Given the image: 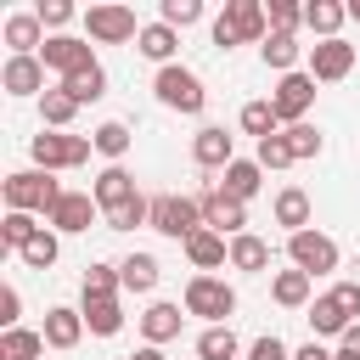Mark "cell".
<instances>
[{
	"label": "cell",
	"instance_id": "32",
	"mask_svg": "<svg viewBox=\"0 0 360 360\" xmlns=\"http://www.w3.org/2000/svg\"><path fill=\"white\" fill-rule=\"evenodd\" d=\"M62 90H68V96H73L79 107H84V101H101V96H107V68L96 62V68H84V73L62 79Z\"/></svg>",
	"mask_w": 360,
	"mask_h": 360
},
{
	"label": "cell",
	"instance_id": "51",
	"mask_svg": "<svg viewBox=\"0 0 360 360\" xmlns=\"http://www.w3.org/2000/svg\"><path fill=\"white\" fill-rule=\"evenodd\" d=\"M349 17H354V22H360V0H349Z\"/></svg>",
	"mask_w": 360,
	"mask_h": 360
},
{
	"label": "cell",
	"instance_id": "11",
	"mask_svg": "<svg viewBox=\"0 0 360 360\" xmlns=\"http://www.w3.org/2000/svg\"><path fill=\"white\" fill-rule=\"evenodd\" d=\"M101 214V202H96V191H62V202L45 214V225L56 231V236H79V231H90V219Z\"/></svg>",
	"mask_w": 360,
	"mask_h": 360
},
{
	"label": "cell",
	"instance_id": "7",
	"mask_svg": "<svg viewBox=\"0 0 360 360\" xmlns=\"http://www.w3.org/2000/svg\"><path fill=\"white\" fill-rule=\"evenodd\" d=\"M287 259L304 276H326V270H338V242L326 231H298V236H287Z\"/></svg>",
	"mask_w": 360,
	"mask_h": 360
},
{
	"label": "cell",
	"instance_id": "13",
	"mask_svg": "<svg viewBox=\"0 0 360 360\" xmlns=\"http://www.w3.org/2000/svg\"><path fill=\"white\" fill-rule=\"evenodd\" d=\"M39 62H45V68H56L62 79H73V73L96 68L90 39H73V34H51V39H45V51H39Z\"/></svg>",
	"mask_w": 360,
	"mask_h": 360
},
{
	"label": "cell",
	"instance_id": "21",
	"mask_svg": "<svg viewBox=\"0 0 360 360\" xmlns=\"http://www.w3.org/2000/svg\"><path fill=\"white\" fill-rule=\"evenodd\" d=\"M186 259H191L197 270H219V264L231 259V242H225L219 231H208V225H202V231H197V236L186 242Z\"/></svg>",
	"mask_w": 360,
	"mask_h": 360
},
{
	"label": "cell",
	"instance_id": "10",
	"mask_svg": "<svg viewBox=\"0 0 360 360\" xmlns=\"http://www.w3.org/2000/svg\"><path fill=\"white\" fill-rule=\"evenodd\" d=\"M349 73H354V45H349L343 34L309 45V79H315V84H338V79H349Z\"/></svg>",
	"mask_w": 360,
	"mask_h": 360
},
{
	"label": "cell",
	"instance_id": "39",
	"mask_svg": "<svg viewBox=\"0 0 360 360\" xmlns=\"http://www.w3.org/2000/svg\"><path fill=\"white\" fill-rule=\"evenodd\" d=\"M56 253H62L56 231H39V236L22 248V264H28V270H51V264H56Z\"/></svg>",
	"mask_w": 360,
	"mask_h": 360
},
{
	"label": "cell",
	"instance_id": "48",
	"mask_svg": "<svg viewBox=\"0 0 360 360\" xmlns=\"http://www.w3.org/2000/svg\"><path fill=\"white\" fill-rule=\"evenodd\" d=\"M338 354H360V321H354V326L338 338Z\"/></svg>",
	"mask_w": 360,
	"mask_h": 360
},
{
	"label": "cell",
	"instance_id": "22",
	"mask_svg": "<svg viewBox=\"0 0 360 360\" xmlns=\"http://www.w3.org/2000/svg\"><path fill=\"white\" fill-rule=\"evenodd\" d=\"M276 225H287V236L309 231V191H298V186L276 191Z\"/></svg>",
	"mask_w": 360,
	"mask_h": 360
},
{
	"label": "cell",
	"instance_id": "26",
	"mask_svg": "<svg viewBox=\"0 0 360 360\" xmlns=\"http://www.w3.org/2000/svg\"><path fill=\"white\" fill-rule=\"evenodd\" d=\"M309 281H315V276H304V270H276L270 298H276L281 309H304V304H309Z\"/></svg>",
	"mask_w": 360,
	"mask_h": 360
},
{
	"label": "cell",
	"instance_id": "29",
	"mask_svg": "<svg viewBox=\"0 0 360 360\" xmlns=\"http://www.w3.org/2000/svg\"><path fill=\"white\" fill-rule=\"evenodd\" d=\"M39 354H45V332H28V326L0 332V360H39Z\"/></svg>",
	"mask_w": 360,
	"mask_h": 360
},
{
	"label": "cell",
	"instance_id": "50",
	"mask_svg": "<svg viewBox=\"0 0 360 360\" xmlns=\"http://www.w3.org/2000/svg\"><path fill=\"white\" fill-rule=\"evenodd\" d=\"M129 360H163V354H158V349H152V343H146V349H135V354H129Z\"/></svg>",
	"mask_w": 360,
	"mask_h": 360
},
{
	"label": "cell",
	"instance_id": "33",
	"mask_svg": "<svg viewBox=\"0 0 360 360\" xmlns=\"http://www.w3.org/2000/svg\"><path fill=\"white\" fill-rule=\"evenodd\" d=\"M73 112H79V101H73L62 84L39 96V118H45V129H68V124H73Z\"/></svg>",
	"mask_w": 360,
	"mask_h": 360
},
{
	"label": "cell",
	"instance_id": "27",
	"mask_svg": "<svg viewBox=\"0 0 360 360\" xmlns=\"http://www.w3.org/2000/svg\"><path fill=\"white\" fill-rule=\"evenodd\" d=\"M84 326H90L96 338H112V332L124 326V304H118V298H84Z\"/></svg>",
	"mask_w": 360,
	"mask_h": 360
},
{
	"label": "cell",
	"instance_id": "36",
	"mask_svg": "<svg viewBox=\"0 0 360 360\" xmlns=\"http://www.w3.org/2000/svg\"><path fill=\"white\" fill-rule=\"evenodd\" d=\"M242 129H248L253 141H270V135H281V118H276L270 101H248V107H242Z\"/></svg>",
	"mask_w": 360,
	"mask_h": 360
},
{
	"label": "cell",
	"instance_id": "28",
	"mask_svg": "<svg viewBox=\"0 0 360 360\" xmlns=\"http://www.w3.org/2000/svg\"><path fill=\"white\" fill-rule=\"evenodd\" d=\"M309 326H315V338H343L354 321H349V315L338 309V298L326 292V298H315V304H309Z\"/></svg>",
	"mask_w": 360,
	"mask_h": 360
},
{
	"label": "cell",
	"instance_id": "45",
	"mask_svg": "<svg viewBox=\"0 0 360 360\" xmlns=\"http://www.w3.org/2000/svg\"><path fill=\"white\" fill-rule=\"evenodd\" d=\"M248 360H292V349L270 332V338H253V349H248Z\"/></svg>",
	"mask_w": 360,
	"mask_h": 360
},
{
	"label": "cell",
	"instance_id": "35",
	"mask_svg": "<svg viewBox=\"0 0 360 360\" xmlns=\"http://www.w3.org/2000/svg\"><path fill=\"white\" fill-rule=\"evenodd\" d=\"M236 332L231 326H202V338H197V360H236Z\"/></svg>",
	"mask_w": 360,
	"mask_h": 360
},
{
	"label": "cell",
	"instance_id": "9",
	"mask_svg": "<svg viewBox=\"0 0 360 360\" xmlns=\"http://www.w3.org/2000/svg\"><path fill=\"white\" fill-rule=\"evenodd\" d=\"M270 107H276V118H281L287 129L304 124V112L315 107V79H309V73H281L276 90H270Z\"/></svg>",
	"mask_w": 360,
	"mask_h": 360
},
{
	"label": "cell",
	"instance_id": "4",
	"mask_svg": "<svg viewBox=\"0 0 360 360\" xmlns=\"http://www.w3.org/2000/svg\"><path fill=\"white\" fill-rule=\"evenodd\" d=\"M186 315H202L208 326H225V315H236V287L219 276H191L186 281Z\"/></svg>",
	"mask_w": 360,
	"mask_h": 360
},
{
	"label": "cell",
	"instance_id": "38",
	"mask_svg": "<svg viewBox=\"0 0 360 360\" xmlns=\"http://www.w3.org/2000/svg\"><path fill=\"white\" fill-rule=\"evenodd\" d=\"M118 287H124L118 264H90L84 270V298H118Z\"/></svg>",
	"mask_w": 360,
	"mask_h": 360
},
{
	"label": "cell",
	"instance_id": "20",
	"mask_svg": "<svg viewBox=\"0 0 360 360\" xmlns=\"http://www.w3.org/2000/svg\"><path fill=\"white\" fill-rule=\"evenodd\" d=\"M259 186H264V169H259L253 158H236V163L225 169V180H219V191H225V197H236V202L259 197Z\"/></svg>",
	"mask_w": 360,
	"mask_h": 360
},
{
	"label": "cell",
	"instance_id": "30",
	"mask_svg": "<svg viewBox=\"0 0 360 360\" xmlns=\"http://www.w3.org/2000/svg\"><path fill=\"white\" fill-rule=\"evenodd\" d=\"M298 39L292 34H270L264 45H259V56H264V68H276V73H298Z\"/></svg>",
	"mask_w": 360,
	"mask_h": 360
},
{
	"label": "cell",
	"instance_id": "47",
	"mask_svg": "<svg viewBox=\"0 0 360 360\" xmlns=\"http://www.w3.org/2000/svg\"><path fill=\"white\" fill-rule=\"evenodd\" d=\"M17 315H22V292H17V287H0V326L11 332V326H17Z\"/></svg>",
	"mask_w": 360,
	"mask_h": 360
},
{
	"label": "cell",
	"instance_id": "23",
	"mask_svg": "<svg viewBox=\"0 0 360 360\" xmlns=\"http://www.w3.org/2000/svg\"><path fill=\"white\" fill-rule=\"evenodd\" d=\"M231 264H236V270H248V276L270 270V242H264V236H253V231L231 236Z\"/></svg>",
	"mask_w": 360,
	"mask_h": 360
},
{
	"label": "cell",
	"instance_id": "40",
	"mask_svg": "<svg viewBox=\"0 0 360 360\" xmlns=\"http://www.w3.org/2000/svg\"><path fill=\"white\" fill-rule=\"evenodd\" d=\"M197 17H202V0H163V6H158V22H169L174 34H180V28H191Z\"/></svg>",
	"mask_w": 360,
	"mask_h": 360
},
{
	"label": "cell",
	"instance_id": "3",
	"mask_svg": "<svg viewBox=\"0 0 360 360\" xmlns=\"http://www.w3.org/2000/svg\"><path fill=\"white\" fill-rule=\"evenodd\" d=\"M34 163L51 174V169H79V163H90V152H96V141L90 135H62V129H39L34 135Z\"/></svg>",
	"mask_w": 360,
	"mask_h": 360
},
{
	"label": "cell",
	"instance_id": "46",
	"mask_svg": "<svg viewBox=\"0 0 360 360\" xmlns=\"http://www.w3.org/2000/svg\"><path fill=\"white\" fill-rule=\"evenodd\" d=\"M332 298H338V309H343L349 321H360V281H338Z\"/></svg>",
	"mask_w": 360,
	"mask_h": 360
},
{
	"label": "cell",
	"instance_id": "37",
	"mask_svg": "<svg viewBox=\"0 0 360 360\" xmlns=\"http://www.w3.org/2000/svg\"><path fill=\"white\" fill-rule=\"evenodd\" d=\"M90 141H96V152H101V158H124L135 135H129V124H118V118H107V124H101V129H96Z\"/></svg>",
	"mask_w": 360,
	"mask_h": 360
},
{
	"label": "cell",
	"instance_id": "34",
	"mask_svg": "<svg viewBox=\"0 0 360 360\" xmlns=\"http://www.w3.org/2000/svg\"><path fill=\"white\" fill-rule=\"evenodd\" d=\"M39 231H45V225H34V214H17V208H6V219H0V242H6L11 253H22Z\"/></svg>",
	"mask_w": 360,
	"mask_h": 360
},
{
	"label": "cell",
	"instance_id": "19",
	"mask_svg": "<svg viewBox=\"0 0 360 360\" xmlns=\"http://www.w3.org/2000/svg\"><path fill=\"white\" fill-rule=\"evenodd\" d=\"M180 304H146V315H141V332H146V343L152 349H163L169 338H180Z\"/></svg>",
	"mask_w": 360,
	"mask_h": 360
},
{
	"label": "cell",
	"instance_id": "5",
	"mask_svg": "<svg viewBox=\"0 0 360 360\" xmlns=\"http://www.w3.org/2000/svg\"><path fill=\"white\" fill-rule=\"evenodd\" d=\"M152 90H158V101H163V107H174V112H202V107H208V90H202V79H197L191 68H180V62L158 68Z\"/></svg>",
	"mask_w": 360,
	"mask_h": 360
},
{
	"label": "cell",
	"instance_id": "14",
	"mask_svg": "<svg viewBox=\"0 0 360 360\" xmlns=\"http://www.w3.org/2000/svg\"><path fill=\"white\" fill-rule=\"evenodd\" d=\"M0 90L6 96H45V62L39 56H6Z\"/></svg>",
	"mask_w": 360,
	"mask_h": 360
},
{
	"label": "cell",
	"instance_id": "12",
	"mask_svg": "<svg viewBox=\"0 0 360 360\" xmlns=\"http://www.w3.org/2000/svg\"><path fill=\"white\" fill-rule=\"evenodd\" d=\"M197 202H202V225H208V231H219V236H242V225H248V202L225 197L219 186L197 191Z\"/></svg>",
	"mask_w": 360,
	"mask_h": 360
},
{
	"label": "cell",
	"instance_id": "49",
	"mask_svg": "<svg viewBox=\"0 0 360 360\" xmlns=\"http://www.w3.org/2000/svg\"><path fill=\"white\" fill-rule=\"evenodd\" d=\"M292 360H338V354H332V349H321V343H304Z\"/></svg>",
	"mask_w": 360,
	"mask_h": 360
},
{
	"label": "cell",
	"instance_id": "24",
	"mask_svg": "<svg viewBox=\"0 0 360 360\" xmlns=\"http://www.w3.org/2000/svg\"><path fill=\"white\" fill-rule=\"evenodd\" d=\"M343 17H349V6H338V0H309V6H304V28L321 34V39H338Z\"/></svg>",
	"mask_w": 360,
	"mask_h": 360
},
{
	"label": "cell",
	"instance_id": "17",
	"mask_svg": "<svg viewBox=\"0 0 360 360\" xmlns=\"http://www.w3.org/2000/svg\"><path fill=\"white\" fill-rule=\"evenodd\" d=\"M79 338H84V309H68V304L45 309V349H73Z\"/></svg>",
	"mask_w": 360,
	"mask_h": 360
},
{
	"label": "cell",
	"instance_id": "16",
	"mask_svg": "<svg viewBox=\"0 0 360 360\" xmlns=\"http://www.w3.org/2000/svg\"><path fill=\"white\" fill-rule=\"evenodd\" d=\"M6 45H11V56H39L45 51V22L34 11H11L6 17Z\"/></svg>",
	"mask_w": 360,
	"mask_h": 360
},
{
	"label": "cell",
	"instance_id": "2",
	"mask_svg": "<svg viewBox=\"0 0 360 360\" xmlns=\"http://www.w3.org/2000/svg\"><path fill=\"white\" fill-rule=\"evenodd\" d=\"M0 191H6V208H17V214H51L62 202V186L45 169H17V174H6Z\"/></svg>",
	"mask_w": 360,
	"mask_h": 360
},
{
	"label": "cell",
	"instance_id": "41",
	"mask_svg": "<svg viewBox=\"0 0 360 360\" xmlns=\"http://www.w3.org/2000/svg\"><path fill=\"white\" fill-rule=\"evenodd\" d=\"M281 135H287V146H292V163L321 158V129H315V124H292V129H281Z\"/></svg>",
	"mask_w": 360,
	"mask_h": 360
},
{
	"label": "cell",
	"instance_id": "18",
	"mask_svg": "<svg viewBox=\"0 0 360 360\" xmlns=\"http://www.w3.org/2000/svg\"><path fill=\"white\" fill-rule=\"evenodd\" d=\"M129 197H141V191H135V180H129V169H118V163H107V169L96 174V202H101V214H112V208H124Z\"/></svg>",
	"mask_w": 360,
	"mask_h": 360
},
{
	"label": "cell",
	"instance_id": "6",
	"mask_svg": "<svg viewBox=\"0 0 360 360\" xmlns=\"http://www.w3.org/2000/svg\"><path fill=\"white\" fill-rule=\"evenodd\" d=\"M152 231H163L174 242H191L202 231V202L197 197H174V191L152 197Z\"/></svg>",
	"mask_w": 360,
	"mask_h": 360
},
{
	"label": "cell",
	"instance_id": "52",
	"mask_svg": "<svg viewBox=\"0 0 360 360\" xmlns=\"http://www.w3.org/2000/svg\"><path fill=\"white\" fill-rule=\"evenodd\" d=\"M338 360H360V354H338Z\"/></svg>",
	"mask_w": 360,
	"mask_h": 360
},
{
	"label": "cell",
	"instance_id": "43",
	"mask_svg": "<svg viewBox=\"0 0 360 360\" xmlns=\"http://www.w3.org/2000/svg\"><path fill=\"white\" fill-rule=\"evenodd\" d=\"M253 163H259V169H287V163H292V146H287V135H270V141H259Z\"/></svg>",
	"mask_w": 360,
	"mask_h": 360
},
{
	"label": "cell",
	"instance_id": "44",
	"mask_svg": "<svg viewBox=\"0 0 360 360\" xmlns=\"http://www.w3.org/2000/svg\"><path fill=\"white\" fill-rule=\"evenodd\" d=\"M34 17H39L45 28H68V22H73V6H68V0H39Z\"/></svg>",
	"mask_w": 360,
	"mask_h": 360
},
{
	"label": "cell",
	"instance_id": "8",
	"mask_svg": "<svg viewBox=\"0 0 360 360\" xmlns=\"http://www.w3.org/2000/svg\"><path fill=\"white\" fill-rule=\"evenodd\" d=\"M84 34L96 45H124V39H141V22L129 6H90L84 11Z\"/></svg>",
	"mask_w": 360,
	"mask_h": 360
},
{
	"label": "cell",
	"instance_id": "1",
	"mask_svg": "<svg viewBox=\"0 0 360 360\" xmlns=\"http://www.w3.org/2000/svg\"><path fill=\"white\" fill-rule=\"evenodd\" d=\"M270 39V17L259 0H225V11L214 17V45L231 51V45H264Z\"/></svg>",
	"mask_w": 360,
	"mask_h": 360
},
{
	"label": "cell",
	"instance_id": "31",
	"mask_svg": "<svg viewBox=\"0 0 360 360\" xmlns=\"http://www.w3.org/2000/svg\"><path fill=\"white\" fill-rule=\"evenodd\" d=\"M118 276H124V292H152L158 287V259L152 253H129L118 264Z\"/></svg>",
	"mask_w": 360,
	"mask_h": 360
},
{
	"label": "cell",
	"instance_id": "42",
	"mask_svg": "<svg viewBox=\"0 0 360 360\" xmlns=\"http://www.w3.org/2000/svg\"><path fill=\"white\" fill-rule=\"evenodd\" d=\"M264 17H270V34H292V28L304 22V6H292V0H270Z\"/></svg>",
	"mask_w": 360,
	"mask_h": 360
},
{
	"label": "cell",
	"instance_id": "25",
	"mask_svg": "<svg viewBox=\"0 0 360 360\" xmlns=\"http://www.w3.org/2000/svg\"><path fill=\"white\" fill-rule=\"evenodd\" d=\"M174 45H180V34H174L169 22H146V28H141V39H135V51H141V56H152L158 68H169Z\"/></svg>",
	"mask_w": 360,
	"mask_h": 360
},
{
	"label": "cell",
	"instance_id": "15",
	"mask_svg": "<svg viewBox=\"0 0 360 360\" xmlns=\"http://www.w3.org/2000/svg\"><path fill=\"white\" fill-rule=\"evenodd\" d=\"M191 158H197L202 169H231V163H236V141H231L219 124H208V129L191 135Z\"/></svg>",
	"mask_w": 360,
	"mask_h": 360
}]
</instances>
